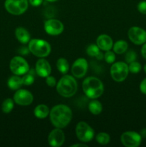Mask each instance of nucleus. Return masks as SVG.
<instances>
[{
  "mask_svg": "<svg viewBox=\"0 0 146 147\" xmlns=\"http://www.w3.org/2000/svg\"><path fill=\"white\" fill-rule=\"evenodd\" d=\"M72 119V112L67 105H56L50 110V121L55 128L64 129L70 123Z\"/></svg>",
  "mask_w": 146,
  "mask_h": 147,
  "instance_id": "nucleus-1",
  "label": "nucleus"
},
{
  "mask_svg": "<svg viewBox=\"0 0 146 147\" xmlns=\"http://www.w3.org/2000/svg\"><path fill=\"white\" fill-rule=\"evenodd\" d=\"M82 90L89 98L97 99L103 94L104 85L99 78L90 76L83 80Z\"/></svg>",
  "mask_w": 146,
  "mask_h": 147,
  "instance_id": "nucleus-2",
  "label": "nucleus"
},
{
  "mask_svg": "<svg viewBox=\"0 0 146 147\" xmlns=\"http://www.w3.org/2000/svg\"><path fill=\"white\" fill-rule=\"evenodd\" d=\"M57 91L64 98L72 97L77 90V83L74 76L64 74L56 85Z\"/></svg>",
  "mask_w": 146,
  "mask_h": 147,
  "instance_id": "nucleus-3",
  "label": "nucleus"
},
{
  "mask_svg": "<svg viewBox=\"0 0 146 147\" xmlns=\"http://www.w3.org/2000/svg\"><path fill=\"white\" fill-rule=\"evenodd\" d=\"M28 48L30 53L36 57L44 58L51 53V45L48 42L41 39L30 40L28 44Z\"/></svg>",
  "mask_w": 146,
  "mask_h": 147,
  "instance_id": "nucleus-4",
  "label": "nucleus"
},
{
  "mask_svg": "<svg viewBox=\"0 0 146 147\" xmlns=\"http://www.w3.org/2000/svg\"><path fill=\"white\" fill-rule=\"evenodd\" d=\"M129 74L128 65L125 62L113 63L110 67V76L116 82H123L127 78Z\"/></svg>",
  "mask_w": 146,
  "mask_h": 147,
  "instance_id": "nucleus-5",
  "label": "nucleus"
},
{
  "mask_svg": "<svg viewBox=\"0 0 146 147\" xmlns=\"http://www.w3.org/2000/svg\"><path fill=\"white\" fill-rule=\"evenodd\" d=\"M75 133L77 139L82 143L91 142L94 136V131L87 123L80 121L77 124Z\"/></svg>",
  "mask_w": 146,
  "mask_h": 147,
  "instance_id": "nucleus-6",
  "label": "nucleus"
},
{
  "mask_svg": "<svg viewBox=\"0 0 146 147\" xmlns=\"http://www.w3.org/2000/svg\"><path fill=\"white\" fill-rule=\"evenodd\" d=\"M29 0H6L5 9L12 15H21L27 10Z\"/></svg>",
  "mask_w": 146,
  "mask_h": 147,
  "instance_id": "nucleus-7",
  "label": "nucleus"
},
{
  "mask_svg": "<svg viewBox=\"0 0 146 147\" xmlns=\"http://www.w3.org/2000/svg\"><path fill=\"white\" fill-rule=\"evenodd\" d=\"M11 73L16 76H24L29 70V65L27 60L21 56H14L9 63Z\"/></svg>",
  "mask_w": 146,
  "mask_h": 147,
  "instance_id": "nucleus-8",
  "label": "nucleus"
},
{
  "mask_svg": "<svg viewBox=\"0 0 146 147\" xmlns=\"http://www.w3.org/2000/svg\"><path fill=\"white\" fill-rule=\"evenodd\" d=\"M142 139L140 134L135 131H125L120 136L122 144L126 147H137L141 144Z\"/></svg>",
  "mask_w": 146,
  "mask_h": 147,
  "instance_id": "nucleus-9",
  "label": "nucleus"
},
{
  "mask_svg": "<svg viewBox=\"0 0 146 147\" xmlns=\"http://www.w3.org/2000/svg\"><path fill=\"white\" fill-rule=\"evenodd\" d=\"M13 100L17 105L26 106L31 104L34 100V96L29 90L19 88L16 90Z\"/></svg>",
  "mask_w": 146,
  "mask_h": 147,
  "instance_id": "nucleus-10",
  "label": "nucleus"
},
{
  "mask_svg": "<svg viewBox=\"0 0 146 147\" xmlns=\"http://www.w3.org/2000/svg\"><path fill=\"white\" fill-rule=\"evenodd\" d=\"M44 29L50 35L57 36L63 32L64 24L57 19H50L44 22Z\"/></svg>",
  "mask_w": 146,
  "mask_h": 147,
  "instance_id": "nucleus-11",
  "label": "nucleus"
},
{
  "mask_svg": "<svg viewBox=\"0 0 146 147\" xmlns=\"http://www.w3.org/2000/svg\"><path fill=\"white\" fill-rule=\"evenodd\" d=\"M128 38L135 45H140L146 42V31L139 27H132L127 32Z\"/></svg>",
  "mask_w": 146,
  "mask_h": 147,
  "instance_id": "nucleus-12",
  "label": "nucleus"
},
{
  "mask_svg": "<svg viewBox=\"0 0 146 147\" xmlns=\"http://www.w3.org/2000/svg\"><path fill=\"white\" fill-rule=\"evenodd\" d=\"M88 70V63L84 58L80 57L73 63L71 67L72 76L76 78H82L87 73Z\"/></svg>",
  "mask_w": 146,
  "mask_h": 147,
  "instance_id": "nucleus-13",
  "label": "nucleus"
},
{
  "mask_svg": "<svg viewBox=\"0 0 146 147\" xmlns=\"http://www.w3.org/2000/svg\"><path fill=\"white\" fill-rule=\"evenodd\" d=\"M65 141V136L64 133L62 129L55 128L51 131L48 136V143L51 146L60 147Z\"/></svg>",
  "mask_w": 146,
  "mask_h": 147,
  "instance_id": "nucleus-14",
  "label": "nucleus"
},
{
  "mask_svg": "<svg viewBox=\"0 0 146 147\" xmlns=\"http://www.w3.org/2000/svg\"><path fill=\"white\" fill-rule=\"evenodd\" d=\"M52 67L49 62L44 58H40L35 65V73L41 78H46L50 76Z\"/></svg>",
  "mask_w": 146,
  "mask_h": 147,
  "instance_id": "nucleus-15",
  "label": "nucleus"
},
{
  "mask_svg": "<svg viewBox=\"0 0 146 147\" xmlns=\"http://www.w3.org/2000/svg\"><path fill=\"white\" fill-rule=\"evenodd\" d=\"M113 40L107 34H100L96 40V45L98 46L100 50L102 51H108L112 50L113 47Z\"/></svg>",
  "mask_w": 146,
  "mask_h": 147,
  "instance_id": "nucleus-16",
  "label": "nucleus"
},
{
  "mask_svg": "<svg viewBox=\"0 0 146 147\" xmlns=\"http://www.w3.org/2000/svg\"><path fill=\"white\" fill-rule=\"evenodd\" d=\"M15 37L19 42L26 44L30 41V34L25 28L22 27H18L15 30Z\"/></svg>",
  "mask_w": 146,
  "mask_h": 147,
  "instance_id": "nucleus-17",
  "label": "nucleus"
},
{
  "mask_svg": "<svg viewBox=\"0 0 146 147\" xmlns=\"http://www.w3.org/2000/svg\"><path fill=\"white\" fill-rule=\"evenodd\" d=\"M50 110L47 106L44 104H40L34 109V114L35 117L39 119H44L50 115Z\"/></svg>",
  "mask_w": 146,
  "mask_h": 147,
  "instance_id": "nucleus-18",
  "label": "nucleus"
},
{
  "mask_svg": "<svg viewBox=\"0 0 146 147\" xmlns=\"http://www.w3.org/2000/svg\"><path fill=\"white\" fill-rule=\"evenodd\" d=\"M23 83L21 78H20L19 76H16V75L11 76L7 81V86H8L9 88L12 90H18L21 87Z\"/></svg>",
  "mask_w": 146,
  "mask_h": 147,
  "instance_id": "nucleus-19",
  "label": "nucleus"
},
{
  "mask_svg": "<svg viewBox=\"0 0 146 147\" xmlns=\"http://www.w3.org/2000/svg\"><path fill=\"white\" fill-rule=\"evenodd\" d=\"M88 109L90 113L93 115H99L102 111V105L99 100L92 99V100L89 103Z\"/></svg>",
  "mask_w": 146,
  "mask_h": 147,
  "instance_id": "nucleus-20",
  "label": "nucleus"
},
{
  "mask_svg": "<svg viewBox=\"0 0 146 147\" xmlns=\"http://www.w3.org/2000/svg\"><path fill=\"white\" fill-rule=\"evenodd\" d=\"M113 52L116 54L121 55L125 53L128 48V44L125 40H118L113 44Z\"/></svg>",
  "mask_w": 146,
  "mask_h": 147,
  "instance_id": "nucleus-21",
  "label": "nucleus"
},
{
  "mask_svg": "<svg viewBox=\"0 0 146 147\" xmlns=\"http://www.w3.org/2000/svg\"><path fill=\"white\" fill-rule=\"evenodd\" d=\"M56 66H57V70L62 74H66L70 68L68 61L64 57H60L57 60V63H56Z\"/></svg>",
  "mask_w": 146,
  "mask_h": 147,
  "instance_id": "nucleus-22",
  "label": "nucleus"
},
{
  "mask_svg": "<svg viewBox=\"0 0 146 147\" xmlns=\"http://www.w3.org/2000/svg\"><path fill=\"white\" fill-rule=\"evenodd\" d=\"M22 83L24 86H31L34 82V70H30L26 74L24 75L22 78Z\"/></svg>",
  "mask_w": 146,
  "mask_h": 147,
  "instance_id": "nucleus-23",
  "label": "nucleus"
},
{
  "mask_svg": "<svg viewBox=\"0 0 146 147\" xmlns=\"http://www.w3.org/2000/svg\"><path fill=\"white\" fill-rule=\"evenodd\" d=\"M14 101L11 98H6L1 104V111L4 113H9L13 110Z\"/></svg>",
  "mask_w": 146,
  "mask_h": 147,
  "instance_id": "nucleus-24",
  "label": "nucleus"
},
{
  "mask_svg": "<svg viewBox=\"0 0 146 147\" xmlns=\"http://www.w3.org/2000/svg\"><path fill=\"white\" fill-rule=\"evenodd\" d=\"M96 142L101 145L107 144L110 142V135L104 132H100L96 136Z\"/></svg>",
  "mask_w": 146,
  "mask_h": 147,
  "instance_id": "nucleus-25",
  "label": "nucleus"
},
{
  "mask_svg": "<svg viewBox=\"0 0 146 147\" xmlns=\"http://www.w3.org/2000/svg\"><path fill=\"white\" fill-rule=\"evenodd\" d=\"M100 48L98 47V46L95 44H91L87 47V50H86V53L90 57H97V55L100 53Z\"/></svg>",
  "mask_w": 146,
  "mask_h": 147,
  "instance_id": "nucleus-26",
  "label": "nucleus"
},
{
  "mask_svg": "<svg viewBox=\"0 0 146 147\" xmlns=\"http://www.w3.org/2000/svg\"><path fill=\"white\" fill-rule=\"evenodd\" d=\"M129 72H130L133 74H137L140 73L142 69V66L140 63L137 61H133L132 63H129L128 65Z\"/></svg>",
  "mask_w": 146,
  "mask_h": 147,
  "instance_id": "nucleus-27",
  "label": "nucleus"
},
{
  "mask_svg": "<svg viewBox=\"0 0 146 147\" xmlns=\"http://www.w3.org/2000/svg\"><path fill=\"white\" fill-rule=\"evenodd\" d=\"M104 59L105 62L109 64H113L115 61V55L114 52H112L110 50L106 51L105 54L104 55Z\"/></svg>",
  "mask_w": 146,
  "mask_h": 147,
  "instance_id": "nucleus-28",
  "label": "nucleus"
},
{
  "mask_svg": "<svg viewBox=\"0 0 146 147\" xmlns=\"http://www.w3.org/2000/svg\"><path fill=\"white\" fill-rule=\"evenodd\" d=\"M137 58V54L133 50H130L125 55V60L127 63H130L133 61H135Z\"/></svg>",
  "mask_w": 146,
  "mask_h": 147,
  "instance_id": "nucleus-29",
  "label": "nucleus"
},
{
  "mask_svg": "<svg viewBox=\"0 0 146 147\" xmlns=\"http://www.w3.org/2000/svg\"><path fill=\"white\" fill-rule=\"evenodd\" d=\"M46 83L49 87L53 88L57 85V81H56V79L54 76H52L50 75L47 77H46Z\"/></svg>",
  "mask_w": 146,
  "mask_h": 147,
  "instance_id": "nucleus-30",
  "label": "nucleus"
},
{
  "mask_svg": "<svg viewBox=\"0 0 146 147\" xmlns=\"http://www.w3.org/2000/svg\"><path fill=\"white\" fill-rule=\"evenodd\" d=\"M137 10L140 11L141 14H146V1H142L138 3L137 4Z\"/></svg>",
  "mask_w": 146,
  "mask_h": 147,
  "instance_id": "nucleus-31",
  "label": "nucleus"
},
{
  "mask_svg": "<svg viewBox=\"0 0 146 147\" xmlns=\"http://www.w3.org/2000/svg\"><path fill=\"white\" fill-rule=\"evenodd\" d=\"M140 92L143 94L146 95V78H144L140 84Z\"/></svg>",
  "mask_w": 146,
  "mask_h": 147,
  "instance_id": "nucleus-32",
  "label": "nucleus"
},
{
  "mask_svg": "<svg viewBox=\"0 0 146 147\" xmlns=\"http://www.w3.org/2000/svg\"><path fill=\"white\" fill-rule=\"evenodd\" d=\"M29 3L33 7H39L43 3V0H29Z\"/></svg>",
  "mask_w": 146,
  "mask_h": 147,
  "instance_id": "nucleus-33",
  "label": "nucleus"
},
{
  "mask_svg": "<svg viewBox=\"0 0 146 147\" xmlns=\"http://www.w3.org/2000/svg\"><path fill=\"white\" fill-rule=\"evenodd\" d=\"M19 53L21 55H28L29 53H30V51L29 50L28 47H22L21 48L19 49Z\"/></svg>",
  "mask_w": 146,
  "mask_h": 147,
  "instance_id": "nucleus-34",
  "label": "nucleus"
},
{
  "mask_svg": "<svg viewBox=\"0 0 146 147\" xmlns=\"http://www.w3.org/2000/svg\"><path fill=\"white\" fill-rule=\"evenodd\" d=\"M141 54L142 56H143L145 59H146V42L143 44V46H142Z\"/></svg>",
  "mask_w": 146,
  "mask_h": 147,
  "instance_id": "nucleus-35",
  "label": "nucleus"
},
{
  "mask_svg": "<svg viewBox=\"0 0 146 147\" xmlns=\"http://www.w3.org/2000/svg\"><path fill=\"white\" fill-rule=\"evenodd\" d=\"M140 134L142 138H146V129H141L140 132Z\"/></svg>",
  "mask_w": 146,
  "mask_h": 147,
  "instance_id": "nucleus-36",
  "label": "nucleus"
},
{
  "mask_svg": "<svg viewBox=\"0 0 146 147\" xmlns=\"http://www.w3.org/2000/svg\"><path fill=\"white\" fill-rule=\"evenodd\" d=\"M75 146H83V147H87V145H86L85 144H76L72 145L71 147H75Z\"/></svg>",
  "mask_w": 146,
  "mask_h": 147,
  "instance_id": "nucleus-37",
  "label": "nucleus"
},
{
  "mask_svg": "<svg viewBox=\"0 0 146 147\" xmlns=\"http://www.w3.org/2000/svg\"><path fill=\"white\" fill-rule=\"evenodd\" d=\"M103 57H104V55H103L102 53L101 52H100V53H99V54L97 55V57H96V58H97V60H102V59Z\"/></svg>",
  "mask_w": 146,
  "mask_h": 147,
  "instance_id": "nucleus-38",
  "label": "nucleus"
},
{
  "mask_svg": "<svg viewBox=\"0 0 146 147\" xmlns=\"http://www.w3.org/2000/svg\"><path fill=\"white\" fill-rule=\"evenodd\" d=\"M47 1H50V2H54V1H57V0H46Z\"/></svg>",
  "mask_w": 146,
  "mask_h": 147,
  "instance_id": "nucleus-39",
  "label": "nucleus"
},
{
  "mask_svg": "<svg viewBox=\"0 0 146 147\" xmlns=\"http://www.w3.org/2000/svg\"><path fill=\"white\" fill-rule=\"evenodd\" d=\"M144 71H145V73H146V64L144 65Z\"/></svg>",
  "mask_w": 146,
  "mask_h": 147,
  "instance_id": "nucleus-40",
  "label": "nucleus"
}]
</instances>
